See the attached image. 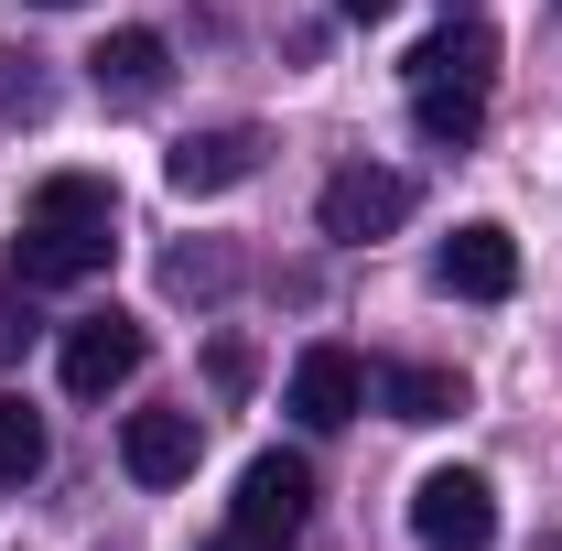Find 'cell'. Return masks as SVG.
I'll use <instances>...</instances> for the list:
<instances>
[{
  "mask_svg": "<svg viewBox=\"0 0 562 551\" xmlns=\"http://www.w3.org/2000/svg\"><path fill=\"white\" fill-rule=\"evenodd\" d=\"M541 551H562V530H541Z\"/></svg>",
  "mask_w": 562,
  "mask_h": 551,
  "instance_id": "cell-22",
  "label": "cell"
},
{
  "mask_svg": "<svg viewBox=\"0 0 562 551\" xmlns=\"http://www.w3.org/2000/svg\"><path fill=\"white\" fill-rule=\"evenodd\" d=\"M368 390H379V412H390V421H422V432L465 412V379H454V368H432V357H379V368H368Z\"/></svg>",
  "mask_w": 562,
  "mask_h": 551,
  "instance_id": "cell-11",
  "label": "cell"
},
{
  "mask_svg": "<svg viewBox=\"0 0 562 551\" xmlns=\"http://www.w3.org/2000/svg\"><path fill=\"white\" fill-rule=\"evenodd\" d=\"M44 454H55V443H44V412H33L22 390H0V486H33Z\"/></svg>",
  "mask_w": 562,
  "mask_h": 551,
  "instance_id": "cell-14",
  "label": "cell"
},
{
  "mask_svg": "<svg viewBox=\"0 0 562 551\" xmlns=\"http://www.w3.org/2000/svg\"><path fill=\"white\" fill-rule=\"evenodd\" d=\"M33 11H76V0H33Z\"/></svg>",
  "mask_w": 562,
  "mask_h": 551,
  "instance_id": "cell-21",
  "label": "cell"
},
{
  "mask_svg": "<svg viewBox=\"0 0 562 551\" xmlns=\"http://www.w3.org/2000/svg\"><path fill=\"white\" fill-rule=\"evenodd\" d=\"M227 281H238L227 249H173V260H162V292H184V303H195V292H227Z\"/></svg>",
  "mask_w": 562,
  "mask_h": 551,
  "instance_id": "cell-16",
  "label": "cell"
},
{
  "mask_svg": "<svg viewBox=\"0 0 562 551\" xmlns=\"http://www.w3.org/2000/svg\"><path fill=\"white\" fill-rule=\"evenodd\" d=\"M336 11H347V22H390L401 0H336Z\"/></svg>",
  "mask_w": 562,
  "mask_h": 551,
  "instance_id": "cell-19",
  "label": "cell"
},
{
  "mask_svg": "<svg viewBox=\"0 0 562 551\" xmlns=\"http://www.w3.org/2000/svg\"><path fill=\"white\" fill-rule=\"evenodd\" d=\"M303 519H314V465H303V454H249V465H238V519H227V530H238L249 551H292Z\"/></svg>",
  "mask_w": 562,
  "mask_h": 551,
  "instance_id": "cell-3",
  "label": "cell"
},
{
  "mask_svg": "<svg viewBox=\"0 0 562 551\" xmlns=\"http://www.w3.org/2000/svg\"><path fill=\"white\" fill-rule=\"evenodd\" d=\"M87 87H98L109 109H151V98L173 87V44H162L151 22H120V33H98V55H87Z\"/></svg>",
  "mask_w": 562,
  "mask_h": 551,
  "instance_id": "cell-7",
  "label": "cell"
},
{
  "mask_svg": "<svg viewBox=\"0 0 562 551\" xmlns=\"http://www.w3.org/2000/svg\"><path fill=\"white\" fill-rule=\"evenodd\" d=\"M195 454H206V421H195V412H131V421H120V465H131V486H184Z\"/></svg>",
  "mask_w": 562,
  "mask_h": 551,
  "instance_id": "cell-10",
  "label": "cell"
},
{
  "mask_svg": "<svg viewBox=\"0 0 562 551\" xmlns=\"http://www.w3.org/2000/svg\"><path fill=\"white\" fill-rule=\"evenodd\" d=\"M260 173V131L249 120H227V131H184L162 151V184L173 195H227V184H249Z\"/></svg>",
  "mask_w": 562,
  "mask_h": 551,
  "instance_id": "cell-9",
  "label": "cell"
},
{
  "mask_svg": "<svg viewBox=\"0 0 562 551\" xmlns=\"http://www.w3.org/2000/svg\"><path fill=\"white\" fill-rule=\"evenodd\" d=\"M140 357H151V325L140 314H76L66 346H55V379H66V401H109V390H131L140 379Z\"/></svg>",
  "mask_w": 562,
  "mask_h": 551,
  "instance_id": "cell-2",
  "label": "cell"
},
{
  "mask_svg": "<svg viewBox=\"0 0 562 551\" xmlns=\"http://www.w3.org/2000/svg\"><path fill=\"white\" fill-rule=\"evenodd\" d=\"M412 173H390V162H347L336 184H325V238H347V249H368V238H390V227H412Z\"/></svg>",
  "mask_w": 562,
  "mask_h": 551,
  "instance_id": "cell-5",
  "label": "cell"
},
{
  "mask_svg": "<svg viewBox=\"0 0 562 551\" xmlns=\"http://www.w3.org/2000/svg\"><path fill=\"white\" fill-rule=\"evenodd\" d=\"M206 379H216V401H238V390L260 379V357H249L238 336H216V346H206Z\"/></svg>",
  "mask_w": 562,
  "mask_h": 551,
  "instance_id": "cell-17",
  "label": "cell"
},
{
  "mask_svg": "<svg viewBox=\"0 0 562 551\" xmlns=\"http://www.w3.org/2000/svg\"><path fill=\"white\" fill-rule=\"evenodd\" d=\"M412 131L432 151H465V140L487 131V87H412Z\"/></svg>",
  "mask_w": 562,
  "mask_h": 551,
  "instance_id": "cell-13",
  "label": "cell"
},
{
  "mask_svg": "<svg viewBox=\"0 0 562 551\" xmlns=\"http://www.w3.org/2000/svg\"><path fill=\"white\" fill-rule=\"evenodd\" d=\"M412 541L422 551H487L497 541V486L476 465H432L412 486Z\"/></svg>",
  "mask_w": 562,
  "mask_h": 551,
  "instance_id": "cell-4",
  "label": "cell"
},
{
  "mask_svg": "<svg viewBox=\"0 0 562 551\" xmlns=\"http://www.w3.org/2000/svg\"><path fill=\"white\" fill-rule=\"evenodd\" d=\"M206 551H249V541H238V530H227V541H206Z\"/></svg>",
  "mask_w": 562,
  "mask_h": 551,
  "instance_id": "cell-20",
  "label": "cell"
},
{
  "mask_svg": "<svg viewBox=\"0 0 562 551\" xmlns=\"http://www.w3.org/2000/svg\"><path fill=\"white\" fill-rule=\"evenodd\" d=\"M497 76V33L487 22H443L412 44V87H487Z\"/></svg>",
  "mask_w": 562,
  "mask_h": 551,
  "instance_id": "cell-12",
  "label": "cell"
},
{
  "mask_svg": "<svg viewBox=\"0 0 562 551\" xmlns=\"http://www.w3.org/2000/svg\"><path fill=\"white\" fill-rule=\"evenodd\" d=\"M55 109V66L33 44H0V120H44Z\"/></svg>",
  "mask_w": 562,
  "mask_h": 551,
  "instance_id": "cell-15",
  "label": "cell"
},
{
  "mask_svg": "<svg viewBox=\"0 0 562 551\" xmlns=\"http://www.w3.org/2000/svg\"><path fill=\"white\" fill-rule=\"evenodd\" d=\"M281 401H292V421H303V432H336V421L368 412V357H357V346H303Z\"/></svg>",
  "mask_w": 562,
  "mask_h": 551,
  "instance_id": "cell-6",
  "label": "cell"
},
{
  "mask_svg": "<svg viewBox=\"0 0 562 551\" xmlns=\"http://www.w3.org/2000/svg\"><path fill=\"white\" fill-rule=\"evenodd\" d=\"M22 346H33V303H22V292H0V357H22Z\"/></svg>",
  "mask_w": 562,
  "mask_h": 551,
  "instance_id": "cell-18",
  "label": "cell"
},
{
  "mask_svg": "<svg viewBox=\"0 0 562 551\" xmlns=\"http://www.w3.org/2000/svg\"><path fill=\"white\" fill-rule=\"evenodd\" d=\"M120 260V184L109 173H44L33 206H22V238H11V281L22 292H76Z\"/></svg>",
  "mask_w": 562,
  "mask_h": 551,
  "instance_id": "cell-1",
  "label": "cell"
},
{
  "mask_svg": "<svg viewBox=\"0 0 562 551\" xmlns=\"http://www.w3.org/2000/svg\"><path fill=\"white\" fill-rule=\"evenodd\" d=\"M432 281H443L454 303H508V292H519V238H508L497 216H476V227H454V238H443Z\"/></svg>",
  "mask_w": 562,
  "mask_h": 551,
  "instance_id": "cell-8",
  "label": "cell"
}]
</instances>
